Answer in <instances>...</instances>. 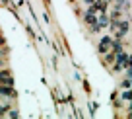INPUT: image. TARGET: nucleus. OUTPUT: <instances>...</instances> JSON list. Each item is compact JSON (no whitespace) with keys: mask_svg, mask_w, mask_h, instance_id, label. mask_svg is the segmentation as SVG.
I'll use <instances>...</instances> for the list:
<instances>
[{"mask_svg":"<svg viewBox=\"0 0 132 119\" xmlns=\"http://www.w3.org/2000/svg\"><path fill=\"white\" fill-rule=\"evenodd\" d=\"M111 31H113V35H115V39H120V37L126 35L128 24L126 22H120V20H111Z\"/></svg>","mask_w":132,"mask_h":119,"instance_id":"1","label":"nucleus"},{"mask_svg":"<svg viewBox=\"0 0 132 119\" xmlns=\"http://www.w3.org/2000/svg\"><path fill=\"white\" fill-rule=\"evenodd\" d=\"M113 43H115V39H113L111 35H105L101 41H99V53L101 55H107L109 51L113 49Z\"/></svg>","mask_w":132,"mask_h":119,"instance_id":"2","label":"nucleus"},{"mask_svg":"<svg viewBox=\"0 0 132 119\" xmlns=\"http://www.w3.org/2000/svg\"><path fill=\"white\" fill-rule=\"evenodd\" d=\"M0 82L6 84V86H14V78H12V74H10L8 68L0 70Z\"/></svg>","mask_w":132,"mask_h":119,"instance_id":"3","label":"nucleus"},{"mask_svg":"<svg viewBox=\"0 0 132 119\" xmlns=\"http://www.w3.org/2000/svg\"><path fill=\"white\" fill-rule=\"evenodd\" d=\"M0 96H10V98H14V96H16V92H14L12 86H6V84H2V86H0Z\"/></svg>","mask_w":132,"mask_h":119,"instance_id":"4","label":"nucleus"},{"mask_svg":"<svg viewBox=\"0 0 132 119\" xmlns=\"http://www.w3.org/2000/svg\"><path fill=\"white\" fill-rule=\"evenodd\" d=\"M10 111V106H0V115H4Z\"/></svg>","mask_w":132,"mask_h":119,"instance_id":"5","label":"nucleus"},{"mask_svg":"<svg viewBox=\"0 0 132 119\" xmlns=\"http://www.w3.org/2000/svg\"><path fill=\"white\" fill-rule=\"evenodd\" d=\"M8 117H18V111L16 109H10L8 111Z\"/></svg>","mask_w":132,"mask_h":119,"instance_id":"6","label":"nucleus"},{"mask_svg":"<svg viewBox=\"0 0 132 119\" xmlns=\"http://www.w3.org/2000/svg\"><path fill=\"white\" fill-rule=\"evenodd\" d=\"M4 43H6V41H4V37H2V35H0V47H2V45H4Z\"/></svg>","mask_w":132,"mask_h":119,"instance_id":"7","label":"nucleus"},{"mask_svg":"<svg viewBox=\"0 0 132 119\" xmlns=\"http://www.w3.org/2000/svg\"><path fill=\"white\" fill-rule=\"evenodd\" d=\"M4 53H6V51H4V49H0V59L4 57Z\"/></svg>","mask_w":132,"mask_h":119,"instance_id":"8","label":"nucleus"},{"mask_svg":"<svg viewBox=\"0 0 132 119\" xmlns=\"http://www.w3.org/2000/svg\"><path fill=\"white\" fill-rule=\"evenodd\" d=\"M2 66H4V59H0V68H2Z\"/></svg>","mask_w":132,"mask_h":119,"instance_id":"9","label":"nucleus"},{"mask_svg":"<svg viewBox=\"0 0 132 119\" xmlns=\"http://www.w3.org/2000/svg\"><path fill=\"white\" fill-rule=\"evenodd\" d=\"M105 2H113V0H105Z\"/></svg>","mask_w":132,"mask_h":119,"instance_id":"10","label":"nucleus"}]
</instances>
